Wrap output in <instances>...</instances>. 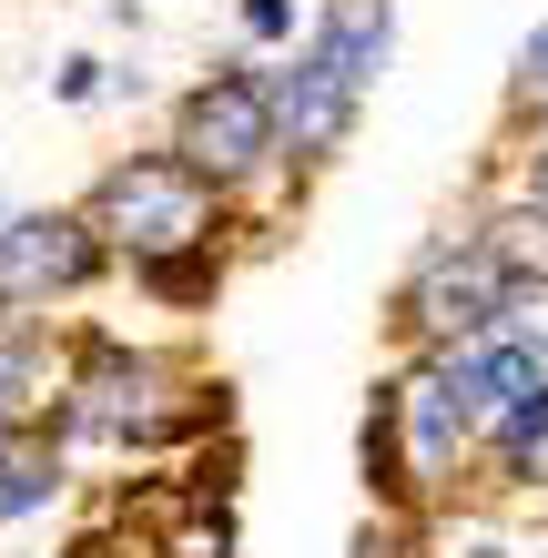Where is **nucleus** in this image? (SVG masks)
Masks as SVG:
<instances>
[{"label": "nucleus", "instance_id": "1", "mask_svg": "<svg viewBox=\"0 0 548 558\" xmlns=\"http://www.w3.org/2000/svg\"><path fill=\"white\" fill-rule=\"evenodd\" d=\"M92 234L112 254H133V275H143V265L204 254L223 234V193L193 173L183 153H133V162H112V173L92 183Z\"/></svg>", "mask_w": 548, "mask_h": 558}, {"label": "nucleus", "instance_id": "17", "mask_svg": "<svg viewBox=\"0 0 548 558\" xmlns=\"http://www.w3.org/2000/svg\"><path fill=\"white\" fill-rule=\"evenodd\" d=\"M458 558H508V548L498 538H458Z\"/></svg>", "mask_w": 548, "mask_h": 558}, {"label": "nucleus", "instance_id": "5", "mask_svg": "<svg viewBox=\"0 0 548 558\" xmlns=\"http://www.w3.org/2000/svg\"><path fill=\"white\" fill-rule=\"evenodd\" d=\"M102 234H92V214H11V234H0V336H31L21 305H51V294H72L102 275Z\"/></svg>", "mask_w": 548, "mask_h": 558}, {"label": "nucleus", "instance_id": "14", "mask_svg": "<svg viewBox=\"0 0 548 558\" xmlns=\"http://www.w3.org/2000/svg\"><path fill=\"white\" fill-rule=\"evenodd\" d=\"M244 31L254 41H284V31H295V0H244Z\"/></svg>", "mask_w": 548, "mask_h": 558}, {"label": "nucleus", "instance_id": "11", "mask_svg": "<svg viewBox=\"0 0 548 558\" xmlns=\"http://www.w3.org/2000/svg\"><path fill=\"white\" fill-rule=\"evenodd\" d=\"M223 265H214V244L204 254H173V265H143V294H163V305H193V294H214Z\"/></svg>", "mask_w": 548, "mask_h": 558}, {"label": "nucleus", "instance_id": "10", "mask_svg": "<svg viewBox=\"0 0 548 558\" xmlns=\"http://www.w3.org/2000/svg\"><path fill=\"white\" fill-rule=\"evenodd\" d=\"M498 345H519V355H538V366H548V275H519V284H508Z\"/></svg>", "mask_w": 548, "mask_h": 558}, {"label": "nucleus", "instance_id": "16", "mask_svg": "<svg viewBox=\"0 0 548 558\" xmlns=\"http://www.w3.org/2000/svg\"><path fill=\"white\" fill-rule=\"evenodd\" d=\"M51 92H61V102H92V92H102V61H61Z\"/></svg>", "mask_w": 548, "mask_h": 558}, {"label": "nucleus", "instance_id": "8", "mask_svg": "<svg viewBox=\"0 0 548 558\" xmlns=\"http://www.w3.org/2000/svg\"><path fill=\"white\" fill-rule=\"evenodd\" d=\"M315 51H326L356 92H376V82H386V61H397V0H326V21H315Z\"/></svg>", "mask_w": 548, "mask_h": 558}, {"label": "nucleus", "instance_id": "7", "mask_svg": "<svg viewBox=\"0 0 548 558\" xmlns=\"http://www.w3.org/2000/svg\"><path fill=\"white\" fill-rule=\"evenodd\" d=\"M265 92H275V133H284V162H336L345 153V133H356V112H366V92L336 72L326 51H295L284 72H265Z\"/></svg>", "mask_w": 548, "mask_h": 558}, {"label": "nucleus", "instance_id": "13", "mask_svg": "<svg viewBox=\"0 0 548 558\" xmlns=\"http://www.w3.org/2000/svg\"><path fill=\"white\" fill-rule=\"evenodd\" d=\"M519 204H528V214H548V133L519 153Z\"/></svg>", "mask_w": 548, "mask_h": 558}, {"label": "nucleus", "instance_id": "9", "mask_svg": "<svg viewBox=\"0 0 548 558\" xmlns=\"http://www.w3.org/2000/svg\"><path fill=\"white\" fill-rule=\"evenodd\" d=\"M41 498H61V447H51V437H21L11 468H0V529H11V518H31Z\"/></svg>", "mask_w": 548, "mask_h": 558}, {"label": "nucleus", "instance_id": "3", "mask_svg": "<svg viewBox=\"0 0 548 558\" xmlns=\"http://www.w3.org/2000/svg\"><path fill=\"white\" fill-rule=\"evenodd\" d=\"M173 153L204 173L214 193H244L284 162V133H275V92L265 72H204L173 102Z\"/></svg>", "mask_w": 548, "mask_h": 558}, {"label": "nucleus", "instance_id": "2", "mask_svg": "<svg viewBox=\"0 0 548 558\" xmlns=\"http://www.w3.org/2000/svg\"><path fill=\"white\" fill-rule=\"evenodd\" d=\"M223 407H183L173 397V366L163 355H133V345H82L72 386H61V437H112V447H163L183 426H204Z\"/></svg>", "mask_w": 548, "mask_h": 558}, {"label": "nucleus", "instance_id": "6", "mask_svg": "<svg viewBox=\"0 0 548 558\" xmlns=\"http://www.w3.org/2000/svg\"><path fill=\"white\" fill-rule=\"evenodd\" d=\"M386 397H397V468H406V508L416 498H437L447 477H458V457L477 447V416L458 397V376L437 366H406V376H386Z\"/></svg>", "mask_w": 548, "mask_h": 558}, {"label": "nucleus", "instance_id": "15", "mask_svg": "<svg viewBox=\"0 0 548 558\" xmlns=\"http://www.w3.org/2000/svg\"><path fill=\"white\" fill-rule=\"evenodd\" d=\"M345 558H416V548H406V529H397V518H376V529L345 548Z\"/></svg>", "mask_w": 548, "mask_h": 558}, {"label": "nucleus", "instance_id": "18", "mask_svg": "<svg viewBox=\"0 0 548 558\" xmlns=\"http://www.w3.org/2000/svg\"><path fill=\"white\" fill-rule=\"evenodd\" d=\"M0 234H11V214H0Z\"/></svg>", "mask_w": 548, "mask_h": 558}, {"label": "nucleus", "instance_id": "12", "mask_svg": "<svg viewBox=\"0 0 548 558\" xmlns=\"http://www.w3.org/2000/svg\"><path fill=\"white\" fill-rule=\"evenodd\" d=\"M508 112H538V122H548V21L519 41V72H508Z\"/></svg>", "mask_w": 548, "mask_h": 558}, {"label": "nucleus", "instance_id": "4", "mask_svg": "<svg viewBox=\"0 0 548 558\" xmlns=\"http://www.w3.org/2000/svg\"><path fill=\"white\" fill-rule=\"evenodd\" d=\"M508 284H519V275H508V254L488 234H437L406 265V284H397V315H406V336L427 345V355L437 345H488Z\"/></svg>", "mask_w": 548, "mask_h": 558}]
</instances>
